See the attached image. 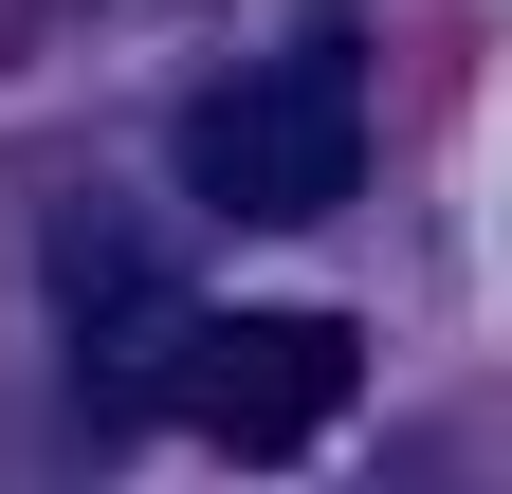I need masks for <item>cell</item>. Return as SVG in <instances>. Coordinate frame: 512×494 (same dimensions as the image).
<instances>
[{
	"mask_svg": "<svg viewBox=\"0 0 512 494\" xmlns=\"http://www.w3.org/2000/svg\"><path fill=\"white\" fill-rule=\"evenodd\" d=\"M348 183H366V74L330 37L256 55V74H220L202 110H183V202L202 220H330Z\"/></svg>",
	"mask_w": 512,
	"mask_h": 494,
	"instance_id": "cell-1",
	"label": "cell"
},
{
	"mask_svg": "<svg viewBox=\"0 0 512 494\" xmlns=\"http://www.w3.org/2000/svg\"><path fill=\"white\" fill-rule=\"evenodd\" d=\"M348 312H183L165 348V403H183V440H220V458H293V440H330L348 421Z\"/></svg>",
	"mask_w": 512,
	"mask_h": 494,
	"instance_id": "cell-2",
	"label": "cell"
}]
</instances>
